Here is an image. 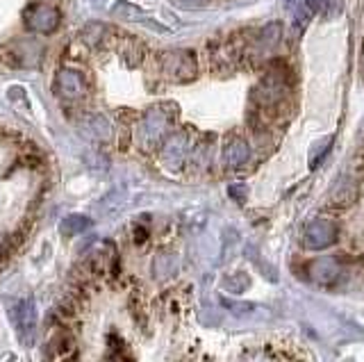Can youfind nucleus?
<instances>
[{
  "instance_id": "nucleus-13",
  "label": "nucleus",
  "mask_w": 364,
  "mask_h": 362,
  "mask_svg": "<svg viewBox=\"0 0 364 362\" xmlns=\"http://www.w3.org/2000/svg\"><path fill=\"white\" fill-rule=\"evenodd\" d=\"M89 225H91V219L85 217V214H71V217H66L60 225V230L66 235V237H71V235H80V233H85L89 230Z\"/></svg>"
},
{
  "instance_id": "nucleus-6",
  "label": "nucleus",
  "mask_w": 364,
  "mask_h": 362,
  "mask_svg": "<svg viewBox=\"0 0 364 362\" xmlns=\"http://www.w3.org/2000/svg\"><path fill=\"white\" fill-rule=\"evenodd\" d=\"M344 274V267L337 257H316L307 265V276L318 287H330L341 278Z\"/></svg>"
},
{
  "instance_id": "nucleus-22",
  "label": "nucleus",
  "mask_w": 364,
  "mask_h": 362,
  "mask_svg": "<svg viewBox=\"0 0 364 362\" xmlns=\"http://www.w3.org/2000/svg\"><path fill=\"white\" fill-rule=\"evenodd\" d=\"M244 362H271V358H267L264 353H253V356H248Z\"/></svg>"
},
{
  "instance_id": "nucleus-23",
  "label": "nucleus",
  "mask_w": 364,
  "mask_h": 362,
  "mask_svg": "<svg viewBox=\"0 0 364 362\" xmlns=\"http://www.w3.org/2000/svg\"><path fill=\"white\" fill-rule=\"evenodd\" d=\"M146 237H148V233L144 228H134V240H136V244H141Z\"/></svg>"
},
{
  "instance_id": "nucleus-24",
  "label": "nucleus",
  "mask_w": 364,
  "mask_h": 362,
  "mask_svg": "<svg viewBox=\"0 0 364 362\" xmlns=\"http://www.w3.org/2000/svg\"><path fill=\"white\" fill-rule=\"evenodd\" d=\"M182 3H187V5H191V7H200L205 0H182Z\"/></svg>"
},
{
  "instance_id": "nucleus-18",
  "label": "nucleus",
  "mask_w": 364,
  "mask_h": 362,
  "mask_svg": "<svg viewBox=\"0 0 364 362\" xmlns=\"http://www.w3.org/2000/svg\"><path fill=\"white\" fill-rule=\"evenodd\" d=\"M191 160H193V164H198V169H205V166H208V164H210V146L200 144L198 149L193 151Z\"/></svg>"
},
{
  "instance_id": "nucleus-20",
  "label": "nucleus",
  "mask_w": 364,
  "mask_h": 362,
  "mask_svg": "<svg viewBox=\"0 0 364 362\" xmlns=\"http://www.w3.org/2000/svg\"><path fill=\"white\" fill-rule=\"evenodd\" d=\"M305 7L310 9V14H318L326 7V0H303Z\"/></svg>"
},
{
  "instance_id": "nucleus-9",
  "label": "nucleus",
  "mask_w": 364,
  "mask_h": 362,
  "mask_svg": "<svg viewBox=\"0 0 364 362\" xmlns=\"http://www.w3.org/2000/svg\"><path fill=\"white\" fill-rule=\"evenodd\" d=\"M358 194H360L358 178L346 174V176H341L337 180L333 191H330V206H335V208H348V206H353V203H355Z\"/></svg>"
},
{
  "instance_id": "nucleus-3",
  "label": "nucleus",
  "mask_w": 364,
  "mask_h": 362,
  "mask_svg": "<svg viewBox=\"0 0 364 362\" xmlns=\"http://www.w3.org/2000/svg\"><path fill=\"white\" fill-rule=\"evenodd\" d=\"M337 242V225L328 219H314L305 225L301 244L305 251H323Z\"/></svg>"
},
{
  "instance_id": "nucleus-10",
  "label": "nucleus",
  "mask_w": 364,
  "mask_h": 362,
  "mask_svg": "<svg viewBox=\"0 0 364 362\" xmlns=\"http://www.w3.org/2000/svg\"><path fill=\"white\" fill-rule=\"evenodd\" d=\"M250 160V146L244 137H230L223 146V164L230 169V171H237L242 169L246 162Z\"/></svg>"
},
{
  "instance_id": "nucleus-2",
  "label": "nucleus",
  "mask_w": 364,
  "mask_h": 362,
  "mask_svg": "<svg viewBox=\"0 0 364 362\" xmlns=\"http://www.w3.org/2000/svg\"><path fill=\"white\" fill-rule=\"evenodd\" d=\"M162 71L171 80H191L198 73V62L191 50H168L162 55Z\"/></svg>"
},
{
  "instance_id": "nucleus-21",
  "label": "nucleus",
  "mask_w": 364,
  "mask_h": 362,
  "mask_svg": "<svg viewBox=\"0 0 364 362\" xmlns=\"http://www.w3.org/2000/svg\"><path fill=\"white\" fill-rule=\"evenodd\" d=\"M230 194H232V198H237V201H246V187H242V185H232V187H230Z\"/></svg>"
},
{
  "instance_id": "nucleus-16",
  "label": "nucleus",
  "mask_w": 364,
  "mask_h": 362,
  "mask_svg": "<svg viewBox=\"0 0 364 362\" xmlns=\"http://www.w3.org/2000/svg\"><path fill=\"white\" fill-rule=\"evenodd\" d=\"M223 282L230 292H244L248 287V276L242 274V271H237V274H232V276H225Z\"/></svg>"
},
{
  "instance_id": "nucleus-12",
  "label": "nucleus",
  "mask_w": 364,
  "mask_h": 362,
  "mask_svg": "<svg viewBox=\"0 0 364 362\" xmlns=\"http://www.w3.org/2000/svg\"><path fill=\"white\" fill-rule=\"evenodd\" d=\"M82 128H85V132L89 134V137L100 139V142H105V139L112 137V126H109V121L102 115L87 117V121L82 123Z\"/></svg>"
},
{
  "instance_id": "nucleus-14",
  "label": "nucleus",
  "mask_w": 364,
  "mask_h": 362,
  "mask_svg": "<svg viewBox=\"0 0 364 362\" xmlns=\"http://www.w3.org/2000/svg\"><path fill=\"white\" fill-rule=\"evenodd\" d=\"M144 55H146V50H144V46L139 43V39H125L121 43V58L128 62V64L136 66V64L144 60Z\"/></svg>"
},
{
  "instance_id": "nucleus-4",
  "label": "nucleus",
  "mask_w": 364,
  "mask_h": 362,
  "mask_svg": "<svg viewBox=\"0 0 364 362\" xmlns=\"http://www.w3.org/2000/svg\"><path fill=\"white\" fill-rule=\"evenodd\" d=\"M23 23L32 32H41V35H48L57 26H60V12L50 5L43 3H32L23 9Z\"/></svg>"
},
{
  "instance_id": "nucleus-8",
  "label": "nucleus",
  "mask_w": 364,
  "mask_h": 362,
  "mask_svg": "<svg viewBox=\"0 0 364 362\" xmlns=\"http://www.w3.org/2000/svg\"><path fill=\"white\" fill-rule=\"evenodd\" d=\"M55 92L60 94L64 100H80V98H85V94H87V82L77 71L62 69L60 73H57Z\"/></svg>"
},
{
  "instance_id": "nucleus-1",
  "label": "nucleus",
  "mask_w": 364,
  "mask_h": 362,
  "mask_svg": "<svg viewBox=\"0 0 364 362\" xmlns=\"http://www.w3.org/2000/svg\"><path fill=\"white\" fill-rule=\"evenodd\" d=\"M168 110H173V105L159 103L146 112V117L141 119V126H139V144L144 151H153L162 142H166L168 128L176 119V115H168Z\"/></svg>"
},
{
  "instance_id": "nucleus-17",
  "label": "nucleus",
  "mask_w": 364,
  "mask_h": 362,
  "mask_svg": "<svg viewBox=\"0 0 364 362\" xmlns=\"http://www.w3.org/2000/svg\"><path fill=\"white\" fill-rule=\"evenodd\" d=\"M330 144H333V139H330V137H326V139H321V142H316V146L312 149V160H310V166H316L318 162L323 160L326 153H328V149H330Z\"/></svg>"
},
{
  "instance_id": "nucleus-11",
  "label": "nucleus",
  "mask_w": 364,
  "mask_h": 362,
  "mask_svg": "<svg viewBox=\"0 0 364 362\" xmlns=\"http://www.w3.org/2000/svg\"><path fill=\"white\" fill-rule=\"evenodd\" d=\"M180 269V260L173 251H159L153 257V278L157 282H166L171 280Z\"/></svg>"
},
{
  "instance_id": "nucleus-19",
  "label": "nucleus",
  "mask_w": 364,
  "mask_h": 362,
  "mask_svg": "<svg viewBox=\"0 0 364 362\" xmlns=\"http://www.w3.org/2000/svg\"><path fill=\"white\" fill-rule=\"evenodd\" d=\"M326 7H328V18H337L344 9V0H326Z\"/></svg>"
},
{
  "instance_id": "nucleus-7",
  "label": "nucleus",
  "mask_w": 364,
  "mask_h": 362,
  "mask_svg": "<svg viewBox=\"0 0 364 362\" xmlns=\"http://www.w3.org/2000/svg\"><path fill=\"white\" fill-rule=\"evenodd\" d=\"M187 155H189V134L187 132L168 134L162 146V164L171 169V171H178L187 162Z\"/></svg>"
},
{
  "instance_id": "nucleus-15",
  "label": "nucleus",
  "mask_w": 364,
  "mask_h": 362,
  "mask_svg": "<svg viewBox=\"0 0 364 362\" xmlns=\"http://www.w3.org/2000/svg\"><path fill=\"white\" fill-rule=\"evenodd\" d=\"M280 35H282V26L278 21H271L264 28L259 30V37H257V43L262 48H269V46H276L280 41Z\"/></svg>"
},
{
  "instance_id": "nucleus-5",
  "label": "nucleus",
  "mask_w": 364,
  "mask_h": 362,
  "mask_svg": "<svg viewBox=\"0 0 364 362\" xmlns=\"http://www.w3.org/2000/svg\"><path fill=\"white\" fill-rule=\"evenodd\" d=\"M9 314H11V321H14L16 333L23 339V344H30L32 335H34V328H37V310H34L32 299L16 301L9 308Z\"/></svg>"
}]
</instances>
